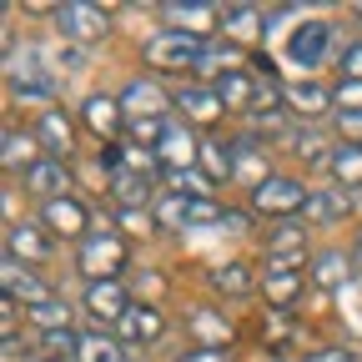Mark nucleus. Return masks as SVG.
<instances>
[{
  "label": "nucleus",
  "instance_id": "42",
  "mask_svg": "<svg viewBox=\"0 0 362 362\" xmlns=\"http://www.w3.org/2000/svg\"><path fill=\"white\" fill-rule=\"evenodd\" d=\"M176 362H237L232 352H216V347H187Z\"/></svg>",
  "mask_w": 362,
  "mask_h": 362
},
{
  "label": "nucleus",
  "instance_id": "45",
  "mask_svg": "<svg viewBox=\"0 0 362 362\" xmlns=\"http://www.w3.org/2000/svg\"><path fill=\"white\" fill-rule=\"evenodd\" d=\"M352 267H357V272H362V237H357V242H352Z\"/></svg>",
  "mask_w": 362,
  "mask_h": 362
},
{
  "label": "nucleus",
  "instance_id": "12",
  "mask_svg": "<svg viewBox=\"0 0 362 362\" xmlns=\"http://www.w3.org/2000/svg\"><path fill=\"white\" fill-rule=\"evenodd\" d=\"M40 226L51 237H71V242H86L90 237V211L76 202V197H56L40 206Z\"/></svg>",
  "mask_w": 362,
  "mask_h": 362
},
{
  "label": "nucleus",
  "instance_id": "37",
  "mask_svg": "<svg viewBox=\"0 0 362 362\" xmlns=\"http://www.w3.org/2000/svg\"><path fill=\"white\" fill-rule=\"evenodd\" d=\"M211 187H216V181H211L202 166H192V171H171V192H181V197H211Z\"/></svg>",
  "mask_w": 362,
  "mask_h": 362
},
{
  "label": "nucleus",
  "instance_id": "34",
  "mask_svg": "<svg viewBox=\"0 0 362 362\" xmlns=\"http://www.w3.org/2000/svg\"><path fill=\"white\" fill-rule=\"evenodd\" d=\"M262 292H267L272 307H292L297 292H302V272H267V277H262Z\"/></svg>",
  "mask_w": 362,
  "mask_h": 362
},
{
  "label": "nucleus",
  "instance_id": "47",
  "mask_svg": "<svg viewBox=\"0 0 362 362\" xmlns=\"http://www.w3.org/2000/svg\"><path fill=\"white\" fill-rule=\"evenodd\" d=\"M35 362H61V357H35Z\"/></svg>",
  "mask_w": 362,
  "mask_h": 362
},
{
  "label": "nucleus",
  "instance_id": "13",
  "mask_svg": "<svg viewBox=\"0 0 362 362\" xmlns=\"http://www.w3.org/2000/svg\"><path fill=\"white\" fill-rule=\"evenodd\" d=\"M277 171L267 166V146L257 141V136H237L232 141V181H242L247 192H257L262 181H272Z\"/></svg>",
  "mask_w": 362,
  "mask_h": 362
},
{
  "label": "nucleus",
  "instance_id": "21",
  "mask_svg": "<svg viewBox=\"0 0 362 362\" xmlns=\"http://www.w3.org/2000/svg\"><path fill=\"white\" fill-rule=\"evenodd\" d=\"M187 332L197 337V347L232 352V322H226L216 307H192V312H187Z\"/></svg>",
  "mask_w": 362,
  "mask_h": 362
},
{
  "label": "nucleus",
  "instance_id": "26",
  "mask_svg": "<svg viewBox=\"0 0 362 362\" xmlns=\"http://www.w3.org/2000/svg\"><path fill=\"white\" fill-rule=\"evenodd\" d=\"M0 161H6V171H30L40 161V141L35 131H21V126H6V136H0Z\"/></svg>",
  "mask_w": 362,
  "mask_h": 362
},
{
  "label": "nucleus",
  "instance_id": "22",
  "mask_svg": "<svg viewBox=\"0 0 362 362\" xmlns=\"http://www.w3.org/2000/svg\"><path fill=\"white\" fill-rule=\"evenodd\" d=\"M176 111L187 116V121H197V126H211V121L226 116V106H221V96H216L211 86H181L176 90Z\"/></svg>",
  "mask_w": 362,
  "mask_h": 362
},
{
  "label": "nucleus",
  "instance_id": "18",
  "mask_svg": "<svg viewBox=\"0 0 362 362\" xmlns=\"http://www.w3.org/2000/svg\"><path fill=\"white\" fill-rule=\"evenodd\" d=\"M6 257H16V262H25V267L45 262V257H51V232L35 226V221H11V226H6Z\"/></svg>",
  "mask_w": 362,
  "mask_h": 362
},
{
  "label": "nucleus",
  "instance_id": "30",
  "mask_svg": "<svg viewBox=\"0 0 362 362\" xmlns=\"http://www.w3.org/2000/svg\"><path fill=\"white\" fill-rule=\"evenodd\" d=\"M76 362H126V352H121V337H111L106 327H96V332H81Z\"/></svg>",
  "mask_w": 362,
  "mask_h": 362
},
{
  "label": "nucleus",
  "instance_id": "40",
  "mask_svg": "<svg viewBox=\"0 0 362 362\" xmlns=\"http://www.w3.org/2000/svg\"><path fill=\"white\" fill-rule=\"evenodd\" d=\"M337 66H342V76H347V81H362V40L342 45V51H337Z\"/></svg>",
  "mask_w": 362,
  "mask_h": 362
},
{
  "label": "nucleus",
  "instance_id": "8",
  "mask_svg": "<svg viewBox=\"0 0 362 362\" xmlns=\"http://www.w3.org/2000/svg\"><path fill=\"white\" fill-rule=\"evenodd\" d=\"M211 90L221 96L226 111H237V116H252V111H267V106H277V96L252 76V71H226L221 81H211Z\"/></svg>",
  "mask_w": 362,
  "mask_h": 362
},
{
  "label": "nucleus",
  "instance_id": "6",
  "mask_svg": "<svg viewBox=\"0 0 362 362\" xmlns=\"http://www.w3.org/2000/svg\"><path fill=\"white\" fill-rule=\"evenodd\" d=\"M332 45H337V30H332L327 21H302V25L292 30V40H287V61L312 76L322 61H337Z\"/></svg>",
  "mask_w": 362,
  "mask_h": 362
},
{
  "label": "nucleus",
  "instance_id": "43",
  "mask_svg": "<svg viewBox=\"0 0 362 362\" xmlns=\"http://www.w3.org/2000/svg\"><path fill=\"white\" fill-rule=\"evenodd\" d=\"M81 66H86L81 45H61V56H56V71H66V76H71V71H81Z\"/></svg>",
  "mask_w": 362,
  "mask_h": 362
},
{
  "label": "nucleus",
  "instance_id": "39",
  "mask_svg": "<svg viewBox=\"0 0 362 362\" xmlns=\"http://www.w3.org/2000/svg\"><path fill=\"white\" fill-rule=\"evenodd\" d=\"M332 106L337 111H362V81H337V90H332Z\"/></svg>",
  "mask_w": 362,
  "mask_h": 362
},
{
  "label": "nucleus",
  "instance_id": "20",
  "mask_svg": "<svg viewBox=\"0 0 362 362\" xmlns=\"http://www.w3.org/2000/svg\"><path fill=\"white\" fill-rule=\"evenodd\" d=\"M81 307L96 317V322H121V317L131 312V297H126V287H121V282H86Z\"/></svg>",
  "mask_w": 362,
  "mask_h": 362
},
{
  "label": "nucleus",
  "instance_id": "3",
  "mask_svg": "<svg viewBox=\"0 0 362 362\" xmlns=\"http://www.w3.org/2000/svg\"><path fill=\"white\" fill-rule=\"evenodd\" d=\"M141 56H146L151 71H197L202 56H206V40L181 35V30H161V35H151L141 45Z\"/></svg>",
  "mask_w": 362,
  "mask_h": 362
},
{
  "label": "nucleus",
  "instance_id": "28",
  "mask_svg": "<svg viewBox=\"0 0 362 362\" xmlns=\"http://www.w3.org/2000/svg\"><path fill=\"white\" fill-rule=\"evenodd\" d=\"M226 35L232 40H257V35H267V25H272V16L262 11V6H226Z\"/></svg>",
  "mask_w": 362,
  "mask_h": 362
},
{
  "label": "nucleus",
  "instance_id": "44",
  "mask_svg": "<svg viewBox=\"0 0 362 362\" xmlns=\"http://www.w3.org/2000/svg\"><path fill=\"white\" fill-rule=\"evenodd\" d=\"M307 362H357V357H352L347 347H322V352H312Z\"/></svg>",
  "mask_w": 362,
  "mask_h": 362
},
{
  "label": "nucleus",
  "instance_id": "25",
  "mask_svg": "<svg viewBox=\"0 0 362 362\" xmlns=\"http://www.w3.org/2000/svg\"><path fill=\"white\" fill-rule=\"evenodd\" d=\"M352 211V192L347 187H322V192H312L307 206H302V221H317V226H332Z\"/></svg>",
  "mask_w": 362,
  "mask_h": 362
},
{
  "label": "nucleus",
  "instance_id": "33",
  "mask_svg": "<svg viewBox=\"0 0 362 362\" xmlns=\"http://www.w3.org/2000/svg\"><path fill=\"white\" fill-rule=\"evenodd\" d=\"M202 171H206L211 181H232V141L202 136Z\"/></svg>",
  "mask_w": 362,
  "mask_h": 362
},
{
  "label": "nucleus",
  "instance_id": "31",
  "mask_svg": "<svg viewBox=\"0 0 362 362\" xmlns=\"http://www.w3.org/2000/svg\"><path fill=\"white\" fill-rule=\"evenodd\" d=\"M25 317H30V327H35V332H71V317H76V307H71L66 297H51V302L30 307Z\"/></svg>",
  "mask_w": 362,
  "mask_h": 362
},
{
  "label": "nucleus",
  "instance_id": "7",
  "mask_svg": "<svg viewBox=\"0 0 362 362\" xmlns=\"http://www.w3.org/2000/svg\"><path fill=\"white\" fill-rule=\"evenodd\" d=\"M56 30L66 45H90L111 30V11L90 6V0H71V6H56Z\"/></svg>",
  "mask_w": 362,
  "mask_h": 362
},
{
  "label": "nucleus",
  "instance_id": "15",
  "mask_svg": "<svg viewBox=\"0 0 362 362\" xmlns=\"http://www.w3.org/2000/svg\"><path fill=\"white\" fill-rule=\"evenodd\" d=\"M35 131V141H40V151L45 156H56V161H66L71 151H76V121L61 111V106H51V111H40V121L30 126Z\"/></svg>",
  "mask_w": 362,
  "mask_h": 362
},
{
  "label": "nucleus",
  "instance_id": "14",
  "mask_svg": "<svg viewBox=\"0 0 362 362\" xmlns=\"http://www.w3.org/2000/svg\"><path fill=\"white\" fill-rule=\"evenodd\" d=\"M166 101H176V96H166V90H161L156 81H146V76L126 81V90H121L126 121H161V116H166Z\"/></svg>",
  "mask_w": 362,
  "mask_h": 362
},
{
  "label": "nucleus",
  "instance_id": "24",
  "mask_svg": "<svg viewBox=\"0 0 362 362\" xmlns=\"http://www.w3.org/2000/svg\"><path fill=\"white\" fill-rule=\"evenodd\" d=\"M352 252H337V247H327V252H312V287H322V292H337V287H347V277H352Z\"/></svg>",
  "mask_w": 362,
  "mask_h": 362
},
{
  "label": "nucleus",
  "instance_id": "10",
  "mask_svg": "<svg viewBox=\"0 0 362 362\" xmlns=\"http://www.w3.org/2000/svg\"><path fill=\"white\" fill-rule=\"evenodd\" d=\"M161 16H166V30H181V35H211L221 21H226V11L221 6H211V0H192V6H181V0H166L161 6Z\"/></svg>",
  "mask_w": 362,
  "mask_h": 362
},
{
  "label": "nucleus",
  "instance_id": "29",
  "mask_svg": "<svg viewBox=\"0 0 362 362\" xmlns=\"http://www.w3.org/2000/svg\"><path fill=\"white\" fill-rule=\"evenodd\" d=\"M252 287H257V277H252L247 262H221V267H211V292H221V297H252Z\"/></svg>",
  "mask_w": 362,
  "mask_h": 362
},
{
  "label": "nucleus",
  "instance_id": "1",
  "mask_svg": "<svg viewBox=\"0 0 362 362\" xmlns=\"http://www.w3.org/2000/svg\"><path fill=\"white\" fill-rule=\"evenodd\" d=\"M6 81H11V96H16V101H40L45 111H51L56 90H61V71L45 66V56L35 51V45L6 56Z\"/></svg>",
  "mask_w": 362,
  "mask_h": 362
},
{
  "label": "nucleus",
  "instance_id": "35",
  "mask_svg": "<svg viewBox=\"0 0 362 362\" xmlns=\"http://www.w3.org/2000/svg\"><path fill=\"white\" fill-rule=\"evenodd\" d=\"M292 151H297V161H307V166H322V171H327L337 146H327V141H322V131H297V136H292Z\"/></svg>",
  "mask_w": 362,
  "mask_h": 362
},
{
  "label": "nucleus",
  "instance_id": "9",
  "mask_svg": "<svg viewBox=\"0 0 362 362\" xmlns=\"http://www.w3.org/2000/svg\"><path fill=\"white\" fill-rule=\"evenodd\" d=\"M0 287H6V302H25V312L56 297V292H51V282H45L35 267L16 262V257H6V262H0Z\"/></svg>",
  "mask_w": 362,
  "mask_h": 362
},
{
  "label": "nucleus",
  "instance_id": "2",
  "mask_svg": "<svg viewBox=\"0 0 362 362\" xmlns=\"http://www.w3.org/2000/svg\"><path fill=\"white\" fill-rule=\"evenodd\" d=\"M76 267H81L86 282H116L121 267H126V242L101 226V232H90V237L76 247Z\"/></svg>",
  "mask_w": 362,
  "mask_h": 362
},
{
  "label": "nucleus",
  "instance_id": "38",
  "mask_svg": "<svg viewBox=\"0 0 362 362\" xmlns=\"http://www.w3.org/2000/svg\"><path fill=\"white\" fill-rule=\"evenodd\" d=\"M226 221V206L216 197H192V211H187V226H216Z\"/></svg>",
  "mask_w": 362,
  "mask_h": 362
},
{
  "label": "nucleus",
  "instance_id": "41",
  "mask_svg": "<svg viewBox=\"0 0 362 362\" xmlns=\"http://www.w3.org/2000/svg\"><path fill=\"white\" fill-rule=\"evenodd\" d=\"M337 136L352 146H362V111H337Z\"/></svg>",
  "mask_w": 362,
  "mask_h": 362
},
{
  "label": "nucleus",
  "instance_id": "5",
  "mask_svg": "<svg viewBox=\"0 0 362 362\" xmlns=\"http://www.w3.org/2000/svg\"><path fill=\"white\" fill-rule=\"evenodd\" d=\"M307 187L297 176H272V181H262V187L252 192V211L257 216H272V221H297V211L307 206Z\"/></svg>",
  "mask_w": 362,
  "mask_h": 362
},
{
  "label": "nucleus",
  "instance_id": "19",
  "mask_svg": "<svg viewBox=\"0 0 362 362\" xmlns=\"http://www.w3.org/2000/svg\"><path fill=\"white\" fill-rule=\"evenodd\" d=\"M81 116H86V126L96 131L101 141H116L121 126H126V106H121V96H106V90H90L86 106H81Z\"/></svg>",
  "mask_w": 362,
  "mask_h": 362
},
{
  "label": "nucleus",
  "instance_id": "11",
  "mask_svg": "<svg viewBox=\"0 0 362 362\" xmlns=\"http://www.w3.org/2000/svg\"><path fill=\"white\" fill-rule=\"evenodd\" d=\"M156 161H161L166 176H171V171H192V166H202V136H192V126L171 121L166 136L156 141Z\"/></svg>",
  "mask_w": 362,
  "mask_h": 362
},
{
  "label": "nucleus",
  "instance_id": "46",
  "mask_svg": "<svg viewBox=\"0 0 362 362\" xmlns=\"http://www.w3.org/2000/svg\"><path fill=\"white\" fill-rule=\"evenodd\" d=\"M352 16H357V21H362V0H352Z\"/></svg>",
  "mask_w": 362,
  "mask_h": 362
},
{
  "label": "nucleus",
  "instance_id": "16",
  "mask_svg": "<svg viewBox=\"0 0 362 362\" xmlns=\"http://www.w3.org/2000/svg\"><path fill=\"white\" fill-rule=\"evenodd\" d=\"M21 187H25L30 197H40V206H45V202H56V197H71V171H66V161H56V156H40V161L21 176Z\"/></svg>",
  "mask_w": 362,
  "mask_h": 362
},
{
  "label": "nucleus",
  "instance_id": "4",
  "mask_svg": "<svg viewBox=\"0 0 362 362\" xmlns=\"http://www.w3.org/2000/svg\"><path fill=\"white\" fill-rule=\"evenodd\" d=\"M312 262L307 252V221H272L267 226V272H302Z\"/></svg>",
  "mask_w": 362,
  "mask_h": 362
},
{
  "label": "nucleus",
  "instance_id": "32",
  "mask_svg": "<svg viewBox=\"0 0 362 362\" xmlns=\"http://www.w3.org/2000/svg\"><path fill=\"white\" fill-rule=\"evenodd\" d=\"M327 176H337V187H347V192H352V187H362V146H352V141H337Z\"/></svg>",
  "mask_w": 362,
  "mask_h": 362
},
{
  "label": "nucleus",
  "instance_id": "17",
  "mask_svg": "<svg viewBox=\"0 0 362 362\" xmlns=\"http://www.w3.org/2000/svg\"><path fill=\"white\" fill-rule=\"evenodd\" d=\"M116 337H121V342H141V347L161 342V337H166V317H161V307H151V302H131V312L116 322Z\"/></svg>",
  "mask_w": 362,
  "mask_h": 362
},
{
  "label": "nucleus",
  "instance_id": "36",
  "mask_svg": "<svg viewBox=\"0 0 362 362\" xmlns=\"http://www.w3.org/2000/svg\"><path fill=\"white\" fill-rule=\"evenodd\" d=\"M187 211H192V197H181V192H166V197H156V206H151L156 226H187Z\"/></svg>",
  "mask_w": 362,
  "mask_h": 362
},
{
  "label": "nucleus",
  "instance_id": "23",
  "mask_svg": "<svg viewBox=\"0 0 362 362\" xmlns=\"http://www.w3.org/2000/svg\"><path fill=\"white\" fill-rule=\"evenodd\" d=\"M106 192H111V202L121 211H146V202L156 197V181L151 176H136V171H116L106 181Z\"/></svg>",
  "mask_w": 362,
  "mask_h": 362
},
{
  "label": "nucleus",
  "instance_id": "27",
  "mask_svg": "<svg viewBox=\"0 0 362 362\" xmlns=\"http://www.w3.org/2000/svg\"><path fill=\"white\" fill-rule=\"evenodd\" d=\"M282 106H287V111H297V116H322V111L332 106V90H322V86L307 76V81L282 86Z\"/></svg>",
  "mask_w": 362,
  "mask_h": 362
}]
</instances>
